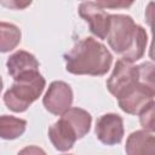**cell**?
I'll return each mask as SVG.
<instances>
[{
    "label": "cell",
    "instance_id": "9c48e42d",
    "mask_svg": "<svg viewBox=\"0 0 155 155\" xmlns=\"http://www.w3.org/2000/svg\"><path fill=\"white\" fill-rule=\"evenodd\" d=\"M7 73L12 76L13 80H17L19 78L34 74L39 71V62L34 57V54L19 50L12 53L6 62Z\"/></svg>",
    "mask_w": 155,
    "mask_h": 155
},
{
    "label": "cell",
    "instance_id": "4fadbf2b",
    "mask_svg": "<svg viewBox=\"0 0 155 155\" xmlns=\"http://www.w3.org/2000/svg\"><path fill=\"white\" fill-rule=\"evenodd\" d=\"M27 128V121L12 115L0 116V138L12 140L21 137Z\"/></svg>",
    "mask_w": 155,
    "mask_h": 155
},
{
    "label": "cell",
    "instance_id": "7a4b0ae2",
    "mask_svg": "<svg viewBox=\"0 0 155 155\" xmlns=\"http://www.w3.org/2000/svg\"><path fill=\"white\" fill-rule=\"evenodd\" d=\"M64 61L65 69L70 74L102 76L109 71L113 56L102 42L93 38H85L64 54Z\"/></svg>",
    "mask_w": 155,
    "mask_h": 155
},
{
    "label": "cell",
    "instance_id": "ba28073f",
    "mask_svg": "<svg viewBox=\"0 0 155 155\" xmlns=\"http://www.w3.org/2000/svg\"><path fill=\"white\" fill-rule=\"evenodd\" d=\"M94 133L98 140L105 145H115L121 143L125 133L122 117L114 113L102 115L96 122Z\"/></svg>",
    "mask_w": 155,
    "mask_h": 155
},
{
    "label": "cell",
    "instance_id": "30bf717a",
    "mask_svg": "<svg viewBox=\"0 0 155 155\" xmlns=\"http://www.w3.org/2000/svg\"><path fill=\"white\" fill-rule=\"evenodd\" d=\"M48 138L52 145L59 151L70 150L78 140L76 133L73 127L64 120L59 119L48 128Z\"/></svg>",
    "mask_w": 155,
    "mask_h": 155
},
{
    "label": "cell",
    "instance_id": "6da1fadb",
    "mask_svg": "<svg viewBox=\"0 0 155 155\" xmlns=\"http://www.w3.org/2000/svg\"><path fill=\"white\" fill-rule=\"evenodd\" d=\"M105 39L110 48L120 54L121 59L130 63L144 56L148 42L145 29L136 24L133 18L127 15H110L109 30Z\"/></svg>",
    "mask_w": 155,
    "mask_h": 155
},
{
    "label": "cell",
    "instance_id": "277c9868",
    "mask_svg": "<svg viewBox=\"0 0 155 155\" xmlns=\"http://www.w3.org/2000/svg\"><path fill=\"white\" fill-rule=\"evenodd\" d=\"M155 97V86L148 85L140 80L121 92L116 99L122 111L131 115L139 114Z\"/></svg>",
    "mask_w": 155,
    "mask_h": 155
},
{
    "label": "cell",
    "instance_id": "ffe728a7",
    "mask_svg": "<svg viewBox=\"0 0 155 155\" xmlns=\"http://www.w3.org/2000/svg\"><path fill=\"white\" fill-rule=\"evenodd\" d=\"M68 155H69V154H68Z\"/></svg>",
    "mask_w": 155,
    "mask_h": 155
},
{
    "label": "cell",
    "instance_id": "7c38bea8",
    "mask_svg": "<svg viewBox=\"0 0 155 155\" xmlns=\"http://www.w3.org/2000/svg\"><path fill=\"white\" fill-rule=\"evenodd\" d=\"M62 119H64L75 131L78 139L85 137L91 128V122H92V116L91 114L81 108H69L64 114H62L61 116Z\"/></svg>",
    "mask_w": 155,
    "mask_h": 155
},
{
    "label": "cell",
    "instance_id": "9a60e30c",
    "mask_svg": "<svg viewBox=\"0 0 155 155\" xmlns=\"http://www.w3.org/2000/svg\"><path fill=\"white\" fill-rule=\"evenodd\" d=\"M154 105L155 103L153 101L139 113L140 125L148 132H154Z\"/></svg>",
    "mask_w": 155,
    "mask_h": 155
},
{
    "label": "cell",
    "instance_id": "2e32d148",
    "mask_svg": "<svg viewBox=\"0 0 155 155\" xmlns=\"http://www.w3.org/2000/svg\"><path fill=\"white\" fill-rule=\"evenodd\" d=\"M17 155H47L44 149L36 147V145H28L18 151Z\"/></svg>",
    "mask_w": 155,
    "mask_h": 155
},
{
    "label": "cell",
    "instance_id": "ac0fdd59",
    "mask_svg": "<svg viewBox=\"0 0 155 155\" xmlns=\"http://www.w3.org/2000/svg\"><path fill=\"white\" fill-rule=\"evenodd\" d=\"M2 5H5V6H8V7H16V8H24L25 6H28V5H30V1L28 2H23V4H21V2H17V1H10V2H1Z\"/></svg>",
    "mask_w": 155,
    "mask_h": 155
},
{
    "label": "cell",
    "instance_id": "8992f818",
    "mask_svg": "<svg viewBox=\"0 0 155 155\" xmlns=\"http://www.w3.org/2000/svg\"><path fill=\"white\" fill-rule=\"evenodd\" d=\"M139 81L138 65H133L124 59H117L111 75L107 80L108 91L116 98L126 88Z\"/></svg>",
    "mask_w": 155,
    "mask_h": 155
},
{
    "label": "cell",
    "instance_id": "e0dca14e",
    "mask_svg": "<svg viewBox=\"0 0 155 155\" xmlns=\"http://www.w3.org/2000/svg\"><path fill=\"white\" fill-rule=\"evenodd\" d=\"M102 8H117V7H128L132 5V2H115V1H96Z\"/></svg>",
    "mask_w": 155,
    "mask_h": 155
},
{
    "label": "cell",
    "instance_id": "5b68a950",
    "mask_svg": "<svg viewBox=\"0 0 155 155\" xmlns=\"http://www.w3.org/2000/svg\"><path fill=\"white\" fill-rule=\"evenodd\" d=\"M73 103V90L69 84L64 81H53L50 84L44 98L42 104L45 109L53 115H62Z\"/></svg>",
    "mask_w": 155,
    "mask_h": 155
},
{
    "label": "cell",
    "instance_id": "3957f363",
    "mask_svg": "<svg viewBox=\"0 0 155 155\" xmlns=\"http://www.w3.org/2000/svg\"><path fill=\"white\" fill-rule=\"evenodd\" d=\"M45 86L46 80L39 71L19 78L5 92L4 103L13 113H23L41 96Z\"/></svg>",
    "mask_w": 155,
    "mask_h": 155
},
{
    "label": "cell",
    "instance_id": "8fae6325",
    "mask_svg": "<svg viewBox=\"0 0 155 155\" xmlns=\"http://www.w3.org/2000/svg\"><path fill=\"white\" fill-rule=\"evenodd\" d=\"M126 155H155V138L153 132L145 130L132 132L125 145Z\"/></svg>",
    "mask_w": 155,
    "mask_h": 155
},
{
    "label": "cell",
    "instance_id": "5bb4252c",
    "mask_svg": "<svg viewBox=\"0 0 155 155\" xmlns=\"http://www.w3.org/2000/svg\"><path fill=\"white\" fill-rule=\"evenodd\" d=\"M21 29L7 22H0V52H10L21 42Z\"/></svg>",
    "mask_w": 155,
    "mask_h": 155
},
{
    "label": "cell",
    "instance_id": "52a82bcc",
    "mask_svg": "<svg viewBox=\"0 0 155 155\" xmlns=\"http://www.w3.org/2000/svg\"><path fill=\"white\" fill-rule=\"evenodd\" d=\"M79 15L82 17L90 27V31L98 39L104 40L107 38L110 23V15L105 12L97 2L85 1L79 6Z\"/></svg>",
    "mask_w": 155,
    "mask_h": 155
},
{
    "label": "cell",
    "instance_id": "d6986e66",
    "mask_svg": "<svg viewBox=\"0 0 155 155\" xmlns=\"http://www.w3.org/2000/svg\"><path fill=\"white\" fill-rule=\"evenodd\" d=\"M1 91H2V79L0 76V93H1Z\"/></svg>",
    "mask_w": 155,
    "mask_h": 155
}]
</instances>
